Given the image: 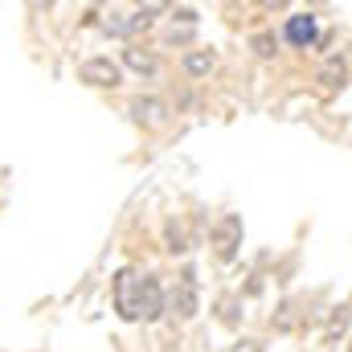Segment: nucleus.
Returning a JSON list of instances; mask_svg holds the SVG:
<instances>
[{
    "label": "nucleus",
    "mask_w": 352,
    "mask_h": 352,
    "mask_svg": "<svg viewBox=\"0 0 352 352\" xmlns=\"http://www.w3.org/2000/svg\"><path fill=\"white\" fill-rule=\"evenodd\" d=\"M254 54H258V58H274V37H270V33H258V37H254Z\"/></svg>",
    "instance_id": "4468645a"
},
{
    "label": "nucleus",
    "mask_w": 352,
    "mask_h": 352,
    "mask_svg": "<svg viewBox=\"0 0 352 352\" xmlns=\"http://www.w3.org/2000/svg\"><path fill=\"white\" fill-rule=\"evenodd\" d=\"M349 352H352V344H349Z\"/></svg>",
    "instance_id": "a211bd4d"
},
{
    "label": "nucleus",
    "mask_w": 352,
    "mask_h": 352,
    "mask_svg": "<svg viewBox=\"0 0 352 352\" xmlns=\"http://www.w3.org/2000/svg\"><path fill=\"white\" fill-rule=\"evenodd\" d=\"M209 246H213V258L217 263H234L238 258V246H242V217L238 213H221L217 226L209 230Z\"/></svg>",
    "instance_id": "f257e3e1"
},
{
    "label": "nucleus",
    "mask_w": 352,
    "mask_h": 352,
    "mask_svg": "<svg viewBox=\"0 0 352 352\" xmlns=\"http://www.w3.org/2000/svg\"><path fill=\"white\" fill-rule=\"evenodd\" d=\"M156 12H160V4H148V8H140V12H131V33H140V29H152V21H156Z\"/></svg>",
    "instance_id": "f8f14e48"
},
{
    "label": "nucleus",
    "mask_w": 352,
    "mask_h": 352,
    "mask_svg": "<svg viewBox=\"0 0 352 352\" xmlns=\"http://www.w3.org/2000/svg\"><path fill=\"white\" fill-rule=\"evenodd\" d=\"M316 82L328 90V94H336V90H344L349 82V66H344V58H328L324 66H320V74H316Z\"/></svg>",
    "instance_id": "0eeeda50"
},
{
    "label": "nucleus",
    "mask_w": 352,
    "mask_h": 352,
    "mask_svg": "<svg viewBox=\"0 0 352 352\" xmlns=\"http://www.w3.org/2000/svg\"><path fill=\"white\" fill-rule=\"evenodd\" d=\"M135 316H140V320H148V324H156V320L164 316V287H160V278H156V274H144V278H140Z\"/></svg>",
    "instance_id": "f03ea898"
},
{
    "label": "nucleus",
    "mask_w": 352,
    "mask_h": 352,
    "mask_svg": "<svg viewBox=\"0 0 352 352\" xmlns=\"http://www.w3.org/2000/svg\"><path fill=\"white\" fill-rule=\"evenodd\" d=\"M349 324H352V311L349 307H336L332 320H328V328H324V344H336V340L349 332Z\"/></svg>",
    "instance_id": "9b49d317"
},
{
    "label": "nucleus",
    "mask_w": 352,
    "mask_h": 352,
    "mask_svg": "<svg viewBox=\"0 0 352 352\" xmlns=\"http://www.w3.org/2000/svg\"><path fill=\"white\" fill-rule=\"evenodd\" d=\"M197 307H201L197 274H192V270H184V274L176 278V291H173V311H176V320H192V316H197Z\"/></svg>",
    "instance_id": "7ed1b4c3"
},
{
    "label": "nucleus",
    "mask_w": 352,
    "mask_h": 352,
    "mask_svg": "<svg viewBox=\"0 0 352 352\" xmlns=\"http://www.w3.org/2000/svg\"><path fill=\"white\" fill-rule=\"evenodd\" d=\"M78 78L90 82V87H119V82H123V70H119V62H111V58H87V62L78 66Z\"/></svg>",
    "instance_id": "20e7f679"
},
{
    "label": "nucleus",
    "mask_w": 352,
    "mask_h": 352,
    "mask_svg": "<svg viewBox=\"0 0 352 352\" xmlns=\"http://www.w3.org/2000/svg\"><path fill=\"white\" fill-rule=\"evenodd\" d=\"M238 352H258V344H254V340H242V349Z\"/></svg>",
    "instance_id": "f3484780"
},
{
    "label": "nucleus",
    "mask_w": 352,
    "mask_h": 352,
    "mask_svg": "<svg viewBox=\"0 0 352 352\" xmlns=\"http://www.w3.org/2000/svg\"><path fill=\"white\" fill-rule=\"evenodd\" d=\"M176 16H180L184 25H197V12H192V8H176Z\"/></svg>",
    "instance_id": "dca6fc26"
},
{
    "label": "nucleus",
    "mask_w": 352,
    "mask_h": 352,
    "mask_svg": "<svg viewBox=\"0 0 352 352\" xmlns=\"http://www.w3.org/2000/svg\"><path fill=\"white\" fill-rule=\"evenodd\" d=\"M316 37H320V25H316L311 12H295V16H287V41H291L295 50H307Z\"/></svg>",
    "instance_id": "423d86ee"
},
{
    "label": "nucleus",
    "mask_w": 352,
    "mask_h": 352,
    "mask_svg": "<svg viewBox=\"0 0 352 352\" xmlns=\"http://www.w3.org/2000/svg\"><path fill=\"white\" fill-rule=\"evenodd\" d=\"M213 66H217V54L213 50H188L184 54V74L188 78H209Z\"/></svg>",
    "instance_id": "6e6552de"
},
{
    "label": "nucleus",
    "mask_w": 352,
    "mask_h": 352,
    "mask_svg": "<svg viewBox=\"0 0 352 352\" xmlns=\"http://www.w3.org/2000/svg\"><path fill=\"white\" fill-rule=\"evenodd\" d=\"M123 66L135 70V74H156L160 70V62H156L152 50H123Z\"/></svg>",
    "instance_id": "9d476101"
},
{
    "label": "nucleus",
    "mask_w": 352,
    "mask_h": 352,
    "mask_svg": "<svg viewBox=\"0 0 352 352\" xmlns=\"http://www.w3.org/2000/svg\"><path fill=\"white\" fill-rule=\"evenodd\" d=\"M131 115H135L140 123H164L168 102H164V98H135V102H131Z\"/></svg>",
    "instance_id": "1a4fd4ad"
},
{
    "label": "nucleus",
    "mask_w": 352,
    "mask_h": 352,
    "mask_svg": "<svg viewBox=\"0 0 352 352\" xmlns=\"http://www.w3.org/2000/svg\"><path fill=\"white\" fill-rule=\"evenodd\" d=\"M168 250H173V254H180V250H184V230H180V226H168Z\"/></svg>",
    "instance_id": "2eb2a0df"
},
{
    "label": "nucleus",
    "mask_w": 352,
    "mask_h": 352,
    "mask_svg": "<svg viewBox=\"0 0 352 352\" xmlns=\"http://www.w3.org/2000/svg\"><path fill=\"white\" fill-rule=\"evenodd\" d=\"M135 299H140V278L131 270H119L115 274V307H119L123 320H140L135 316Z\"/></svg>",
    "instance_id": "39448f33"
},
{
    "label": "nucleus",
    "mask_w": 352,
    "mask_h": 352,
    "mask_svg": "<svg viewBox=\"0 0 352 352\" xmlns=\"http://www.w3.org/2000/svg\"><path fill=\"white\" fill-rule=\"evenodd\" d=\"M107 33H115V37H127V33H131V16H123V12H111V21H107Z\"/></svg>",
    "instance_id": "ddd939ff"
}]
</instances>
